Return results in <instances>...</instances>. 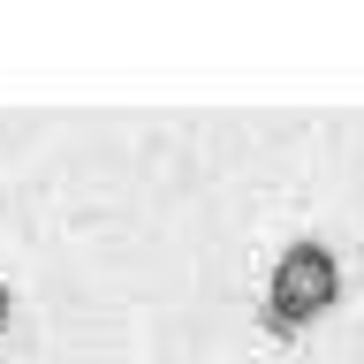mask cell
I'll list each match as a JSON object with an SVG mask.
<instances>
[{"label": "cell", "instance_id": "cell-1", "mask_svg": "<svg viewBox=\"0 0 364 364\" xmlns=\"http://www.w3.org/2000/svg\"><path fill=\"white\" fill-rule=\"evenodd\" d=\"M341 304V258L334 243H318V235H296L266 273V296H258V326L273 341H304L318 318Z\"/></svg>", "mask_w": 364, "mask_h": 364}, {"label": "cell", "instance_id": "cell-2", "mask_svg": "<svg viewBox=\"0 0 364 364\" xmlns=\"http://www.w3.org/2000/svg\"><path fill=\"white\" fill-rule=\"evenodd\" d=\"M8 318H16V296H8V281H0V334H8Z\"/></svg>", "mask_w": 364, "mask_h": 364}]
</instances>
